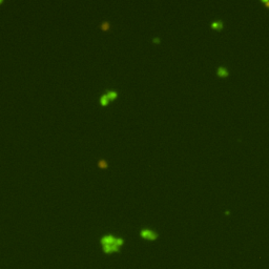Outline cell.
<instances>
[{"label":"cell","instance_id":"9c48e42d","mask_svg":"<svg viewBox=\"0 0 269 269\" xmlns=\"http://www.w3.org/2000/svg\"><path fill=\"white\" fill-rule=\"evenodd\" d=\"M2 2H3V1H2V0H0V4H1V3H2Z\"/></svg>","mask_w":269,"mask_h":269},{"label":"cell","instance_id":"8992f818","mask_svg":"<svg viewBox=\"0 0 269 269\" xmlns=\"http://www.w3.org/2000/svg\"><path fill=\"white\" fill-rule=\"evenodd\" d=\"M212 27L214 29H222L223 27V23L221 22V21H214V22H212Z\"/></svg>","mask_w":269,"mask_h":269},{"label":"cell","instance_id":"277c9868","mask_svg":"<svg viewBox=\"0 0 269 269\" xmlns=\"http://www.w3.org/2000/svg\"><path fill=\"white\" fill-rule=\"evenodd\" d=\"M217 73H218V75L221 76V77H226V76L228 75V71H227L225 67H219Z\"/></svg>","mask_w":269,"mask_h":269},{"label":"cell","instance_id":"7a4b0ae2","mask_svg":"<svg viewBox=\"0 0 269 269\" xmlns=\"http://www.w3.org/2000/svg\"><path fill=\"white\" fill-rule=\"evenodd\" d=\"M141 237L144 239H148V240H155L157 238V234L149 229H143L141 231Z\"/></svg>","mask_w":269,"mask_h":269},{"label":"cell","instance_id":"6da1fadb","mask_svg":"<svg viewBox=\"0 0 269 269\" xmlns=\"http://www.w3.org/2000/svg\"><path fill=\"white\" fill-rule=\"evenodd\" d=\"M102 246L104 251L109 254V252H115L119 249V247L123 244L122 239H117L113 238V236H105L101 240Z\"/></svg>","mask_w":269,"mask_h":269},{"label":"cell","instance_id":"52a82bcc","mask_svg":"<svg viewBox=\"0 0 269 269\" xmlns=\"http://www.w3.org/2000/svg\"><path fill=\"white\" fill-rule=\"evenodd\" d=\"M99 166H100L101 168H105V167L107 166V164H106V162H105L104 160H100L99 161Z\"/></svg>","mask_w":269,"mask_h":269},{"label":"cell","instance_id":"ba28073f","mask_svg":"<svg viewBox=\"0 0 269 269\" xmlns=\"http://www.w3.org/2000/svg\"><path fill=\"white\" fill-rule=\"evenodd\" d=\"M101 27H102L103 29H107L109 27V23L108 22H103L102 24H101Z\"/></svg>","mask_w":269,"mask_h":269},{"label":"cell","instance_id":"3957f363","mask_svg":"<svg viewBox=\"0 0 269 269\" xmlns=\"http://www.w3.org/2000/svg\"><path fill=\"white\" fill-rule=\"evenodd\" d=\"M105 95L107 96V98H108L109 100H113V99L117 98L118 94H117V91H107L106 93H105Z\"/></svg>","mask_w":269,"mask_h":269},{"label":"cell","instance_id":"5b68a950","mask_svg":"<svg viewBox=\"0 0 269 269\" xmlns=\"http://www.w3.org/2000/svg\"><path fill=\"white\" fill-rule=\"evenodd\" d=\"M108 101H109V99L107 98V96L105 95V94L100 97V104L101 105H106L107 103H108Z\"/></svg>","mask_w":269,"mask_h":269}]
</instances>
